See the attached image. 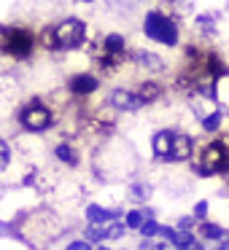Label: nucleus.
<instances>
[{
  "label": "nucleus",
  "instance_id": "nucleus-11",
  "mask_svg": "<svg viewBox=\"0 0 229 250\" xmlns=\"http://www.w3.org/2000/svg\"><path fill=\"white\" fill-rule=\"evenodd\" d=\"M137 97L143 100V105H151V103H157V100L162 97V86L154 83V81H146V83H140V89H137Z\"/></svg>",
  "mask_w": 229,
  "mask_h": 250
},
{
  "label": "nucleus",
  "instance_id": "nucleus-22",
  "mask_svg": "<svg viewBox=\"0 0 229 250\" xmlns=\"http://www.w3.org/2000/svg\"><path fill=\"white\" fill-rule=\"evenodd\" d=\"M103 229H100V226H92V229H89V239H92V242H94V239H100V237H103Z\"/></svg>",
  "mask_w": 229,
  "mask_h": 250
},
{
  "label": "nucleus",
  "instance_id": "nucleus-27",
  "mask_svg": "<svg viewBox=\"0 0 229 250\" xmlns=\"http://www.w3.org/2000/svg\"><path fill=\"white\" fill-rule=\"evenodd\" d=\"M100 250H105V248H100Z\"/></svg>",
  "mask_w": 229,
  "mask_h": 250
},
{
  "label": "nucleus",
  "instance_id": "nucleus-14",
  "mask_svg": "<svg viewBox=\"0 0 229 250\" xmlns=\"http://www.w3.org/2000/svg\"><path fill=\"white\" fill-rule=\"evenodd\" d=\"M41 46L44 49H57V27H46L41 33Z\"/></svg>",
  "mask_w": 229,
  "mask_h": 250
},
{
  "label": "nucleus",
  "instance_id": "nucleus-9",
  "mask_svg": "<svg viewBox=\"0 0 229 250\" xmlns=\"http://www.w3.org/2000/svg\"><path fill=\"white\" fill-rule=\"evenodd\" d=\"M135 62H137L140 67H146L148 73H162V70H164L162 57L151 54V51H135Z\"/></svg>",
  "mask_w": 229,
  "mask_h": 250
},
{
  "label": "nucleus",
  "instance_id": "nucleus-25",
  "mask_svg": "<svg viewBox=\"0 0 229 250\" xmlns=\"http://www.w3.org/2000/svg\"><path fill=\"white\" fill-rule=\"evenodd\" d=\"M191 223H194V218H183V221H181V229H191Z\"/></svg>",
  "mask_w": 229,
  "mask_h": 250
},
{
  "label": "nucleus",
  "instance_id": "nucleus-8",
  "mask_svg": "<svg viewBox=\"0 0 229 250\" xmlns=\"http://www.w3.org/2000/svg\"><path fill=\"white\" fill-rule=\"evenodd\" d=\"M68 86H70L73 94H81V97H84V94H92L94 89L100 86V81L94 76H89V73H81V76H73Z\"/></svg>",
  "mask_w": 229,
  "mask_h": 250
},
{
  "label": "nucleus",
  "instance_id": "nucleus-4",
  "mask_svg": "<svg viewBox=\"0 0 229 250\" xmlns=\"http://www.w3.org/2000/svg\"><path fill=\"white\" fill-rule=\"evenodd\" d=\"M84 38H87V24L81 19L70 17V19L57 24V49H65V51L81 49Z\"/></svg>",
  "mask_w": 229,
  "mask_h": 250
},
{
  "label": "nucleus",
  "instance_id": "nucleus-19",
  "mask_svg": "<svg viewBox=\"0 0 229 250\" xmlns=\"http://www.w3.org/2000/svg\"><path fill=\"white\" fill-rule=\"evenodd\" d=\"M121 234H124V226H121V223H114L111 229H105V237L108 239H119Z\"/></svg>",
  "mask_w": 229,
  "mask_h": 250
},
{
  "label": "nucleus",
  "instance_id": "nucleus-7",
  "mask_svg": "<svg viewBox=\"0 0 229 250\" xmlns=\"http://www.w3.org/2000/svg\"><path fill=\"white\" fill-rule=\"evenodd\" d=\"M191 146H194V143H191L189 135H183V132H181V135H175L173 137V148H170L167 159H170V162H183V159H189L191 156Z\"/></svg>",
  "mask_w": 229,
  "mask_h": 250
},
{
  "label": "nucleus",
  "instance_id": "nucleus-2",
  "mask_svg": "<svg viewBox=\"0 0 229 250\" xmlns=\"http://www.w3.org/2000/svg\"><path fill=\"white\" fill-rule=\"evenodd\" d=\"M143 33H146L151 41H159V43H164V46L178 43V27H175V22L170 17H164V14H159V11L146 14Z\"/></svg>",
  "mask_w": 229,
  "mask_h": 250
},
{
  "label": "nucleus",
  "instance_id": "nucleus-1",
  "mask_svg": "<svg viewBox=\"0 0 229 250\" xmlns=\"http://www.w3.org/2000/svg\"><path fill=\"white\" fill-rule=\"evenodd\" d=\"M35 49L33 33L22 27H0V51H6L14 60H27Z\"/></svg>",
  "mask_w": 229,
  "mask_h": 250
},
{
  "label": "nucleus",
  "instance_id": "nucleus-16",
  "mask_svg": "<svg viewBox=\"0 0 229 250\" xmlns=\"http://www.w3.org/2000/svg\"><path fill=\"white\" fill-rule=\"evenodd\" d=\"M87 212H89V221H105V218H111V212L103 210V207H97V205H92Z\"/></svg>",
  "mask_w": 229,
  "mask_h": 250
},
{
  "label": "nucleus",
  "instance_id": "nucleus-5",
  "mask_svg": "<svg viewBox=\"0 0 229 250\" xmlns=\"http://www.w3.org/2000/svg\"><path fill=\"white\" fill-rule=\"evenodd\" d=\"M19 121H22V126L27 132H44V129H49V124H51V110L46 108L41 100H33V103L24 105Z\"/></svg>",
  "mask_w": 229,
  "mask_h": 250
},
{
  "label": "nucleus",
  "instance_id": "nucleus-24",
  "mask_svg": "<svg viewBox=\"0 0 229 250\" xmlns=\"http://www.w3.org/2000/svg\"><path fill=\"white\" fill-rule=\"evenodd\" d=\"M68 250H89V242H73L68 245Z\"/></svg>",
  "mask_w": 229,
  "mask_h": 250
},
{
  "label": "nucleus",
  "instance_id": "nucleus-21",
  "mask_svg": "<svg viewBox=\"0 0 229 250\" xmlns=\"http://www.w3.org/2000/svg\"><path fill=\"white\" fill-rule=\"evenodd\" d=\"M143 234H146V237H151V234H159V226H157V223H151V221L143 223Z\"/></svg>",
  "mask_w": 229,
  "mask_h": 250
},
{
  "label": "nucleus",
  "instance_id": "nucleus-3",
  "mask_svg": "<svg viewBox=\"0 0 229 250\" xmlns=\"http://www.w3.org/2000/svg\"><path fill=\"white\" fill-rule=\"evenodd\" d=\"M200 175H218L229 169V148L224 143H207L202 148V162H200Z\"/></svg>",
  "mask_w": 229,
  "mask_h": 250
},
{
  "label": "nucleus",
  "instance_id": "nucleus-15",
  "mask_svg": "<svg viewBox=\"0 0 229 250\" xmlns=\"http://www.w3.org/2000/svg\"><path fill=\"white\" fill-rule=\"evenodd\" d=\"M218 126H221V113H218V110H216V113H210L207 119H202V129H205V132H216Z\"/></svg>",
  "mask_w": 229,
  "mask_h": 250
},
{
  "label": "nucleus",
  "instance_id": "nucleus-12",
  "mask_svg": "<svg viewBox=\"0 0 229 250\" xmlns=\"http://www.w3.org/2000/svg\"><path fill=\"white\" fill-rule=\"evenodd\" d=\"M57 159H62L65 164H70V167H76L78 164V156H76V151H73L70 146H57Z\"/></svg>",
  "mask_w": 229,
  "mask_h": 250
},
{
  "label": "nucleus",
  "instance_id": "nucleus-10",
  "mask_svg": "<svg viewBox=\"0 0 229 250\" xmlns=\"http://www.w3.org/2000/svg\"><path fill=\"white\" fill-rule=\"evenodd\" d=\"M173 132H167V129H162V132H157L154 135V151H157V156H164L167 159V153H170V148H173Z\"/></svg>",
  "mask_w": 229,
  "mask_h": 250
},
{
  "label": "nucleus",
  "instance_id": "nucleus-18",
  "mask_svg": "<svg viewBox=\"0 0 229 250\" xmlns=\"http://www.w3.org/2000/svg\"><path fill=\"white\" fill-rule=\"evenodd\" d=\"M8 159H11V151H8V146L3 140H0V169L8 167Z\"/></svg>",
  "mask_w": 229,
  "mask_h": 250
},
{
  "label": "nucleus",
  "instance_id": "nucleus-13",
  "mask_svg": "<svg viewBox=\"0 0 229 250\" xmlns=\"http://www.w3.org/2000/svg\"><path fill=\"white\" fill-rule=\"evenodd\" d=\"M146 218H151V212H140V210H135V212H130V215H127V226H130V229H143Z\"/></svg>",
  "mask_w": 229,
  "mask_h": 250
},
{
  "label": "nucleus",
  "instance_id": "nucleus-20",
  "mask_svg": "<svg viewBox=\"0 0 229 250\" xmlns=\"http://www.w3.org/2000/svg\"><path fill=\"white\" fill-rule=\"evenodd\" d=\"M197 22H200V27L205 30V33H207V30H213V17H207V14H202V17L197 19Z\"/></svg>",
  "mask_w": 229,
  "mask_h": 250
},
{
  "label": "nucleus",
  "instance_id": "nucleus-23",
  "mask_svg": "<svg viewBox=\"0 0 229 250\" xmlns=\"http://www.w3.org/2000/svg\"><path fill=\"white\" fill-rule=\"evenodd\" d=\"M205 212H207V205H205V202H200V205L194 207V215L197 218H205Z\"/></svg>",
  "mask_w": 229,
  "mask_h": 250
},
{
  "label": "nucleus",
  "instance_id": "nucleus-26",
  "mask_svg": "<svg viewBox=\"0 0 229 250\" xmlns=\"http://www.w3.org/2000/svg\"><path fill=\"white\" fill-rule=\"evenodd\" d=\"M78 3H92V0H78Z\"/></svg>",
  "mask_w": 229,
  "mask_h": 250
},
{
  "label": "nucleus",
  "instance_id": "nucleus-6",
  "mask_svg": "<svg viewBox=\"0 0 229 250\" xmlns=\"http://www.w3.org/2000/svg\"><path fill=\"white\" fill-rule=\"evenodd\" d=\"M111 105H114L116 110H140L143 108V100L137 97V92H124V89H116L114 94H111Z\"/></svg>",
  "mask_w": 229,
  "mask_h": 250
},
{
  "label": "nucleus",
  "instance_id": "nucleus-17",
  "mask_svg": "<svg viewBox=\"0 0 229 250\" xmlns=\"http://www.w3.org/2000/svg\"><path fill=\"white\" fill-rule=\"evenodd\" d=\"M202 237H207V239H218V237H221V229L213 226V223H202Z\"/></svg>",
  "mask_w": 229,
  "mask_h": 250
}]
</instances>
